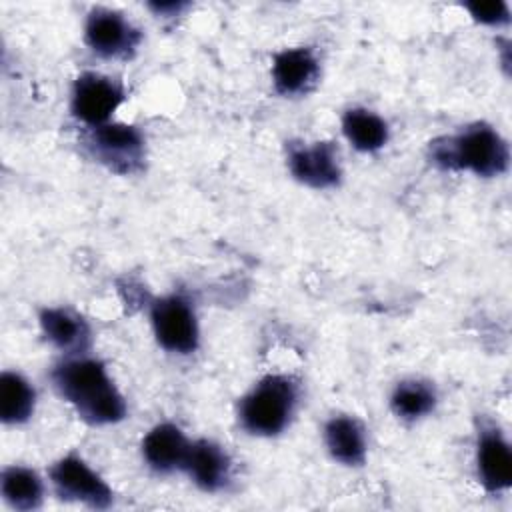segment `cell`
Listing matches in <instances>:
<instances>
[{
  "label": "cell",
  "instance_id": "6da1fadb",
  "mask_svg": "<svg viewBox=\"0 0 512 512\" xmlns=\"http://www.w3.org/2000/svg\"><path fill=\"white\" fill-rule=\"evenodd\" d=\"M52 382L78 416L90 424H114L126 416V402L98 360H66L52 370Z\"/></svg>",
  "mask_w": 512,
  "mask_h": 512
},
{
  "label": "cell",
  "instance_id": "7a4b0ae2",
  "mask_svg": "<svg viewBox=\"0 0 512 512\" xmlns=\"http://www.w3.org/2000/svg\"><path fill=\"white\" fill-rule=\"evenodd\" d=\"M432 160L446 170H470L478 176H498L508 168V144L488 124L476 122L458 136L430 142Z\"/></svg>",
  "mask_w": 512,
  "mask_h": 512
},
{
  "label": "cell",
  "instance_id": "3957f363",
  "mask_svg": "<svg viewBox=\"0 0 512 512\" xmlns=\"http://www.w3.org/2000/svg\"><path fill=\"white\" fill-rule=\"evenodd\" d=\"M296 384L288 376L262 378L240 402V422L250 434L274 436L282 432L296 404Z\"/></svg>",
  "mask_w": 512,
  "mask_h": 512
},
{
  "label": "cell",
  "instance_id": "277c9868",
  "mask_svg": "<svg viewBox=\"0 0 512 512\" xmlns=\"http://www.w3.org/2000/svg\"><path fill=\"white\" fill-rule=\"evenodd\" d=\"M88 150L116 174H134L144 166V138L136 126L104 124L90 132Z\"/></svg>",
  "mask_w": 512,
  "mask_h": 512
},
{
  "label": "cell",
  "instance_id": "5b68a950",
  "mask_svg": "<svg viewBox=\"0 0 512 512\" xmlns=\"http://www.w3.org/2000/svg\"><path fill=\"white\" fill-rule=\"evenodd\" d=\"M50 480L64 500L82 502L90 508H108L112 504L110 486L76 454L60 458L50 468Z\"/></svg>",
  "mask_w": 512,
  "mask_h": 512
},
{
  "label": "cell",
  "instance_id": "8992f818",
  "mask_svg": "<svg viewBox=\"0 0 512 512\" xmlns=\"http://www.w3.org/2000/svg\"><path fill=\"white\" fill-rule=\"evenodd\" d=\"M152 326L158 344L176 354H190L198 346V324L182 296H166L152 304Z\"/></svg>",
  "mask_w": 512,
  "mask_h": 512
},
{
  "label": "cell",
  "instance_id": "52a82bcc",
  "mask_svg": "<svg viewBox=\"0 0 512 512\" xmlns=\"http://www.w3.org/2000/svg\"><path fill=\"white\" fill-rule=\"evenodd\" d=\"M122 100L124 90L116 80L96 72H84L74 82L72 114L84 124L98 128L108 122Z\"/></svg>",
  "mask_w": 512,
  "mask_h": 512
},
{
  "label": "cell",
  "instance_id": "ba28073f",
  "mask_svg": "<svg viewBox=\"0 0 512 512\" xmlns=\"http://www.w3.org/2000/svg\"><path fill=\"white\" fill-rule=\"evenodd\" d=\"M84 36L88 46L106 58L126 56L140 42V32L120 12L108 8H94L88 14Z\"/></svg>",
  "mask_w": 512,
  "mask_h": 512
},
{
  "label": "cell",
  "instance_id": "9c48e42d",
  "mask_svg": "<svg viewBox=\"0 0 512 512\" xmlns=\"http://www.w3.org/2000/svg\"><path fill=\"white\" fill-rule=\"evenodd\" d=\"M288 168L298 182L310 188H330L340 180L338 154L330 142L292 146L288 154Z\"/></svg>",
  "mask_w": 512,
  "mask_h": 512
},
{
  "label": "cell",
  "instance_id": "30bf717a",
  "mask_svg": "<svg viewBox=\"0 0 512 512\" xmlns=\"http://www.w3.org/2000/svg\"><path fill=\"white\" fill-rule=\"evenodd\" d=\"M318 60L310 48H288L274 56V88L284 96L306 94L318 80Z\"/></svg>",
  "mask_w": 512,
  "mask_h": 512
},
{
  "label": "cell",
  "instance_id": "8fae6325",
  "mask_svg": "<svg viewBox=\"0 0 512 512\" xmlns=\"http://www.w3.org/2000/svg\"><path fill=\"white\" fill-rule=\"evenodd\" d=\"M478 476L488 492H500L512 486V452L498 428L480 434Z\"/></svg>",
  "mask_w": 512,
  "mask_h": 512
},
{
  "label": "cell",
  "instance_id": "7c38bea8",
  "mask_svg": "<svg viewBox=\"0 0 512 512\" xmlns=\"http://www.w3.org/2000/svg\"><path fill=\"white\" fill-rule=\"evenodd\" d=\"M182 468L206 492H216L224 488L230 476L228 456L220 446L210 440H198L190 444Z\"/></svg>",
  "mask_w": 512,
  "mask_h": 512
},
{
  "label": "cell",
  "instance_id": "4fadbf2b",
  "mask_svg": "<svg viewBox=\"0 0 512 512\" xmlns=\"http://www.w3.org/2000/svg\"><path fill=\"white\" fill-rule=\"evenodd\" d=\"M190 442L182 430L170 422L154 426L142 440V454L150 468L158 472H170L182 468Z\"/></svg>",
  "mask_w": 512,
  "mask_h": 512
},
{
  "label": "cell",
  "instance_id": "5bb4252c",
  "mask_svg": "<svg viewBox=\"0 0 512 512\" xmlns=\"http://www.w3.org/2000/svg\"><path fill=\"white\" fill-rule=\"evenodd\" d=\"M40 326L46 338L64 352H82L90 344L88 324L66 308H44L40 312Z\"/></svg>",
  "mask_w": 512,
  "mask_h": 512
},
{
  "label": "cell",
  "instance_id": "9a60e30c",
  "mask_svg": "<svg viewBox=\"0 0 512 512\" xmlns=\"http://www.w3.org/2000/svg\"><path fill=\"white\" fill-rule=\"evenodd\" d=\"M328 452L334 460L346 466H360L366 458L364 428L356 418L334 416L324 428Z\"/></svg>",
  "mask_w": 512,
  "mask_h": 512
},
{
  "label": "cell",
  "instance_id": "2e32d148",
  "mask_svg": "<svg viewBox=\"0 0 512 512\" xmlns=\"http://www.w3.org/2000/svg\"><path fill=\"white\" fill-rule=\"evenodd\" d=\"M342 130L352 146L362 152H374L388 140V124L364 108L348 110L342 118Z\"/></svg>",
  "mask_w": 512,
  "mask_h": 512
},
{
  "label": "cell",
  "instance_id": "e0dca14e",
  "mask_svg": "<svg viewBox=\"0 0 512 512\" xmlns=\"http://www.w3.org/2000/svg\"><path fill=\"white\" fill-rule=\"evenodd\" d=\"M34 388L16 372L0 376V418L6 424L26 422L34 412Z\"/></svg>",
  "mask_w": 512,
  "mask_h": 512
},
{
  "label": "cell",
  "instance_id": "ac0fdd59",
  "mask_svg": "<svg viewBox=\"0 0 512 512\" xmlns=\"http://www.w3.org/2000/svg\"><path fill=\"white\" fill-rule=\"evenodd\" d=\"M4 500L16 510H32L42 502L40 476L24 466H10L2 472L0 480Z\"/></svg>",
  "mask_w": 512,
  "mask_h": 512
},
{
  "label": "cell",
  "instance_id": "d6986e66",
  "mask_svg": "<svg viewBox=\"0 0 512 512\" xmlns=\"http://www.w3.org/2000/svg\"><path fill=\"white\" fill-rule=\"evenodd\" d=\"M390 402H392V410L400 418L414 420V418L428 414L434 408L436 394L428 384L410 380V382H402L396 386Z\"/></svg>",
  "mask_w": 512,
  "mask_h": 512
},
{
  "label": "cell",
  "instance_id": "ffe728a7",
  "mask_svg": "<svg viewBox=\"0 0 512 512\" xmlns=\"http://www.w3.org/2000/svg\"><path fill=\"white\" fill-rule=\"evenodd\" d=\"M466 10L470 12V16L476 22L488 24V26H500L510 20L508 4L500 2V0L498 2H468Z\"/></svg>",
  "mask_w": 512,
  "mask_h": 512
}]
</instances>
